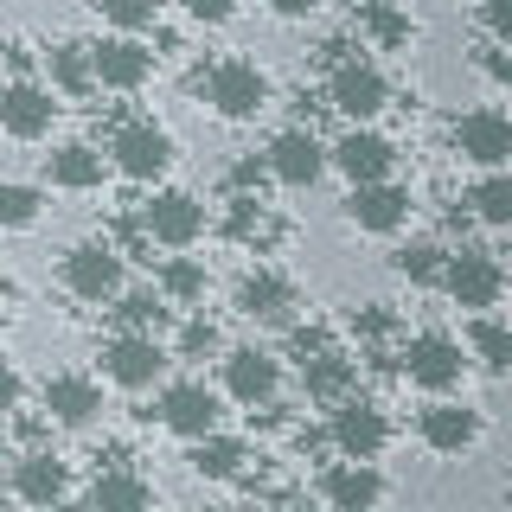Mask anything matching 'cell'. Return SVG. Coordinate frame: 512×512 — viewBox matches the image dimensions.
Returning <instances> with one entry per match:
<instances>
[{
	"mask_svg": "<svg viewBox=\"0 0 512 512\" xmlns=\"http://www.w3.org/2000/svg\"><path fill=\"white\" fill-rule=\"evenodd\" d=\"M474 58H480V71H487L500 90L512 84V58H506V45H500V39H480V52H474Z\"/></svg>",
	"mask_w": 512,
	"mask_h": 512,
	"instance_id": "obj_39",
	"label": "cell"
},
{
	"mask_svg": "<svg viewBox=\"0 0 512 512\" xmlns=\"http://www.w3.org/2000/svg\"><path fill=\"white\" fill-rule=\"evenodd\" d=\"M397 372H404L416 391L442 397V391H455V384L468 378V359H461V340H455V333L423 327V333H410V340H404V352H397Z\"/></svg>",
	"mask_w": 512,
	"mask_h": 512,
	"instance_id": "obj_4",
	"label": "cell"
},
{
	"mask_svg": "<svg viewBox=\"0 0 512 512\" xmlns=\"http://www.w3.org/2000/svg\"><path fill=\"white\" fill-rule=\"evenodd\" d=\"M442 263H448V250L436 244V237H416V244H404V250L391 256V269L404 282H416V288H436L442 282Z\"/></svg>",
	"mask_w": 512,
	"mask_h": 512,
	"instance_id": "obj_33",
	"label": "cell"
},
{
	"mask_svg": "<svg viewBox=\"0 0 512 512\" xmlns=\"http://www.w3.org/2000/svg\"><path fill=\"white\" fill-rule=\"evenodd\" d=\"M480 20H487V39L512 45V0H480Z\"/></svg>",
	"mask_w": 512,
	"mask_h": 512,
	"instance_id": "obj_40",
	"label": "cell"
},
{
	"mask_svg": "<svg viewBox=\"0 0 512 512\" xmlns=\"http://www.w3.org/2000/svg\"><path fill=\"white\" fill-rule=\"evenodd\" d=\"M327 167H340L352 186H359V180H391V167H397V148L378 135L372 122H352L346 135L327 148Z\"/></svg>",
	"mask_w": 512,
	"mask_h": 512,
	"instance_id": "obj_15",
	"label": "cell"
},
{
	"mask_svg": "<svg viewBox=\"0 0 512 512\" xmlns=\"http://www.w3.org/2000/svg\"><path fill=\"white\" fill-rule=\"evenodd\" d=\"M263 180H269V167H263V160H237V167H231V192H263Z\"/></svg>",
	"mask_w": 512,
	"mask_h": 512,
	"instance_id": "obj_41",
	"label": "cell"
},
{
	"mask_svg": "<svg viewBox=\"0 0 512 512\" xmlns=\"http://www.w3.org/2000/svg\"><path fill=\"white\" fill-rule=\"evenodd\" d=\"M122 308H116V320L128 333H167L173 327V308L160 301V288H128V295H116Z\"/></svg>",
	"mask_w": 512,
	"mask_h": 512,
	"instance_id": "obj_32",
	"label": "cell"
},
{
	"mask_svg": "<svg viewBox=\"0 0 512 512\" xmlns=\"http://www.w3.org/2000/svg\"><path fill=\"white\" fill-rule=\"evenodd\" d=\"M352 26H359L378 52H404V45H410V13L397 7V0H359Z\"/></svg>",
	"mask_w": 512,
	"mask_h": 512,
	"instance_id": "obj_27",
	"label": "cell"
},
{
	"mask_svg": "<svg viewBox=\"0 0 512 512\" xmlns=\"http://www.w3.org/2000/svg\"><path fill=\"white\" fill-rule=\"evenodd\" d=\"M0 327H7V314H0Z\"/></svg>",
	"mask_w": 512,
	"mask_h": 512,
	"instance_id": "obj_45",
	"label": "cell"
},
{
	"mask_svg": "<svg viewBox=\"0 0 512 512\" xmlns=\"http://www.w3.org/2000/svg\"><path fill=\"white\" fill-rule=\"evenodd\" d=\"M58 122V103L45 84H32V77H20V84H0V128H7L13 141H45Z\"/></svg>",
	"mask_w": 512,
	"mask_h": 512,
	"instance_id": "obj_18",
	"label": "cell"
},
{
	"mask_svg": "<svg viewBox=\"0 0 512 512\" xmlns=\"http://www.w3.org/2000/svg\"><path fill=\"white\" fill-rule=\"evenodd\" d=\"M103 167L109 160L90 148V141H64V148L45 154V180H52L58 192H96L103 186Z\"/></svg>",
	"mask_w": 512,
	"mask_h": 512,
	"instance_id": "obj_25",
	"label": "cell"
},
{
	"mask_svg": "<svg viewBox=\"0 0 512 512\" xmlns=\"http://www.w3.org/2000/svg\"><path fill=\"white\" fill-rule=\"evenodd\" d=\"M212 352H218V327L205 314H192L180 327V359H212Z\"/></svg>",
	"mask_w": 512,
	"mask_h": 512,
	"instance_id": "obj_36",
	"label": "cell"
},
{
	"mask_svg": "<svg viewBox=\"0 0 512 512\" xmlns=\"http://www.w3.org/2000/svg\"><path fill=\"white\" fill-rule=\"evenodd\" d=\"M45 71H52V90H64V96H90V90H96L90 45H77V39L52 45V52H45Z\"/></svg>",
	"mask_w": 512,
	"mask_h": 512,
	"instance_id": "obj_29",
	"label": "cell"
},
{
	"mask_svg": "<svg viewBox=\"0 0 512 512\" xmlns=\"http://www.w3.org/2000/svg\"><path fill=\"white\" fill-rule=\"evenodd\" d=\"M276 391H282V359H276V352H263V346L224 352V397H231V404L263 410Z\"/></svg>",
	"mask_w": 512,
	"mask_h": 512,
	"instance_id": "obj_11",
	"label": "cell"
},
{
	"mask_svg": "<svg viewBox=\"0 0 512 512\" xmlns=\"http://www.w3.org/2000/svg\"><path fill=\"white\" fill-rule=\"evenodd\" d=\"M327 103L340 109L346 122H378L384 109H391V77H384L372 58H352V52H346V58L327 71Z\"/></svg>",
	"mask_w": 512,
	"mask_h": 512,
	"instance_id": "obj_5",
	"label": "cell"
},
{
	"mask_svg": "<svg viewBox=\"0 0 512 512\" xmlns=\"http://www.w3.org/2000/svg\"><path fill=\"white\" fill-rule=\"evenodd\" d=\"M122 263L128 256L116 244H77V250H64L58 282L71 288L77 301H116L122 295Z\"/></svg>",
	"mask_w": 512,
	"mask_h": 512,
	"instance_id": "obj_8",
	"label": "cell"
},
{
	"mask_svg": "<svg viewBox=\"0 0 512 512\" xmlns=\"http://www.w3.org/2000/svg\"><path fill=\"white\" fill-rule=\"evenodd\" d=\"M71 461L52 455V448H32V455L13 461V500L20 506H64L71 500Z\"/></svg>",
	"mask_w": 512,
	"mask_h": 512,
	"instance_id": "obj_17",
	"label": "cell"
},
{
	"mask_svg": "<svg viewBox=\"0 0 512 512\" xmlns=\"http://www.w3.org/2000/svg\"><path fill=\"white\" fill-rule=\"evenodd\" d=\"M468 218L487 224V231H506L512 224V173L506 167H480V186L468 192Z\"/></svg>",
	"mask_w": 512,
	"mask_h": 512,
	"instance_id": "obj_28",
	"label": "cell"
},
{
	"mask_svg": "<svg viewBox=\"0 0 512 512\" xmlns=\"http://www.w3.org/2000/svg\"><path fill=\"white\" fill-rule=\"evenodd\" d=\"M320 500L333 512H372V506H384V474L372 461H346L340 455L327 474H320Z\"/></svg>",
	"mask_w": 512,
	"mask_h": 512,
	"instance_id": "obj_21",
	"label": "cell"
},
{
	"mask_svg": "<svg viewBox=\"0 0 512 512\" xmlns=\"http://www.w3.org/2000/svg\"><path fill=\"white\" fill-rule=\"evenodd\" d=\"M7 461H13V448H7V429H0V468H7Z\"/></svg>",
	"mask_w": 512,
	"mask_h": 512,
	"instance_id": "obj_44",
	"label": "cell"
},
{
	"mask_svg": "<svg viewBox=\"0 0 512 512\" xmlns=\"http://www.w3.org/2000/svg\"><path fill=\"white\" fill-rule=\"evenodd\" d=\"M237 308L263 327H295V308H301V288L282 276V269H250L237 282Z\"/></svg>",
	"mask_w": 512,
	"mask_h": 512,
	"instance_id": "obj_20",
	"label": "cell"
},
{
	"mask_svg": "<svg viewBox=\"0 0 512 512\" xmlns=\"http://www.w3.org/2000/svg\"><path fill=\"white\" fill-rule=\"evenodd\" d=\"M180 7H186V13H192L199 26H231L244 0H180Z\"/></svg>",
	"mask_w": 512,
	"mask_h": 512,
	"instance_id": "obj_38",
	"label": "cell"
},
{
	"mask_svg": "<svg viewBox=\"0 0 512 512\" xmlns=\"http://www.w3.org/2000/svg\"><path fill=\"white\" fill-rule=\"evenodd\" d=\"M141 231H148V244L192 250L205 237V205L192 199V192H154L148 212H141Z\"/></svg>",
	"mask_w": 512,
	"mask_h": 512,
	"instance_id": "obj_13",
	"label": "cell"
},
{
	"mask_svg": "<svg viewBox=\"0 0 512 512\" xmlns=\"http://www.w3.org/2000/svg\"><path fill=\"white\" fill-rule=\"evenodd\" d=\"M154 288H160L167 308H199V301H205V263H192V256H167L160 276H154Z\"/></svg>",
	"mask_w": 512,
	"mask_h": 512,
	"instance_id": "obj_31",
	"label": "cell"
},
{
	"mask_svg": "<svg viewBox=\"0 0 512 512\" xmlns=\"http://www.w3.org/2000/svg\"><path fill=\"white\" fill-rule=\"evenodd\" d=\"M90 71L103 90H141L154 77V45H141V32H116V39L90 45Z\"/></svg>",
	"mask_w": 512,
	"mask_h": 512,
	"instance_id": "obj_14",
	"label": "cell"
},
{
	"mask_svg": "<svg viewBox=\"0 0 512 512\" xmlns=\"http://www.w3.org/2000/svg\"><path fill=\"white\" fill-rule=\"evenodd\" d=\"M301 384H308V397H314V404H333V397L359 391V365H352L346 352L320 346V352H308V359H301Z\"/></svg>",
	"mask_w": 512,
	"mask_h": 512,
	"instance_id": "obj_26",
	"label": "cell"
},
{
	"mask_svg": "<svg viewBox=\"0 0 512 512\" xmlns=\"http://www.w3.org/2000/svg\"><path fill=\"white\" fill-rule=\"evenodd\" d=\"M109 160H116L122 180L154 186L160 173L173 167V135L160 122H116V135H109Z\"/></svg>",
	"mask_w": 512,
	"mask_h": 512,
	"instance_id": "obj_6",
	"label": "cell"
},
{
	"mask_svg": "<svg viewBox=\"0 0 512 512\" xmlns=\"http://www.w3.org/2000/svg\"><path fill=\"white\" fill-rule=\"evenodd\" d=\"M154 416H160V423H167L180 442H192V436H205V429H218V423H224L218 391H212V384H199V378L167 384V391H160V404H154Z\"/></svg>",
	"mask_w": 512,
	"mask_h": 512,
	"instance_id": "obj_12",
	"label": "cell"
},
{
	"mask_svg": "<svg viewBox=\"0 0 512 512\" xmlns=\"http://www.w3.org/2000/svg\"><path fill=\"white\" fill-rule=\"evenodd\" d=\"M45 212V192L26 186V180H0V231H26V224H39Z\"/></svg>",
	"mask_w": 512,
	"mask_h": 512,
	"instance_id": "obj_34",
	"label": "cell"
},
{
	"mask_svg": "<svg viewBox=\"0 0 512 512\" xmlns=\"http://www.w3.org/2000/svg\"><path fill=\"white\" fill-rule=\"evenodd\" d=\"M276 20H308V13H320V0H263Z\"/></svg>",
	"mask_w": 512,
	"mask_h": 512,
	"instance_id": "obj_43",
	"label": "cell"
},
{
	"mask_svg": "<svg viewBox=\"0 0 512 512\" xmlns=\"http://www.w3.org/2000/svg\"><path fill=\"white\" fill-rule=\"evenodd\" d=\"M448 148H455L468 167H506L512 160V116L506 109H468L448 128Z\"/></svg>",
	"mask_w": 512,
	"mask_h": 512,
	"instance_id": "obj_9",
	"label": "cell"
},
{
	"mask_svg": "<svg viewBox=\"0 0 512 512\" xmlns=\"http://www.w3.org/2000/svg\"><path fill=\"white\" fill-rule=\"evenodd\" d=\"M90 13L103 26H116V32H148L154 13H160V0H90Z\"/></svg>",
	"mask_w": 512,
	"mask_h": 512,
	"instance_id": "obj_35",
	"label": "cell"
},
{
	"mask_svg": "<svg viewBox=\"0 0 512 512\" xmlns=\"http://www.w3.org/2000/svg\"><path fill=\"white\" fill-rule=\"evenodd\" d=\"M84 500H90L96 512H148V506H154V480H141L135 468L109 461V468H96V480H90Z\"/></svg>",
	"mask_w": 512,
	"mask_h": 512,
	"instance_id": "obj_23",
	"label": "cell"
},
{
	"mask_svg": "<svg viewBox=\"0 0 512 512\" xmlns=\"http://www.w3.org/2000/svg\"><path fill=\"white\" fill-rule=\"evenodd\" d=\"M39 397H45V410H52V423H64V429H90L96 416H103V384L84 378V372H52Z\"/></svg>",
	"mask_w": 512,
	"mask_h": 512,
	"instance_id": "obj_22",
	"label": "cell"
},
{
	"mask_svg": "<svg viewBox=\"0 0 512 512\" xmlns=\"http://www.w3.org/2000/svg\"><path fill=\"white\" fill-rule=\"evenodd\" d=\"M391 327H397V314L384 308V301H365V308H352V333H365V340H384Z\"/></svg>",
	"mask_w": 512,
	"mask_h": 512,
	"instance_id": "obj_37",
	"label": "cell"
},
{
	"mask_svg": "<svg viewBox=\"0 0 512 512\" xmlns=\"http://www.w3.org/2000/svg\"><path fill=\"white\" fill-rule=\"evenodd\" d=\"M436 288L455 301V308L487 314V308H500V295H506V263L493 250H480V244H461V250H448Z\"/></svg>",
	"mask_w": 512,
	"mask_h": 512,
	"instance_id": "obj_2",
	"label": "cell"
},
{
	"mask_svg": "<svg viewBox=\"0 0 512 512\" xmlns=\"http://www.w3.org/2000/svg\"><path fill=\"white\" fill-rule=\"evenodd\" d=\"M468 352L480 365H487L493 378H506L512 372V327L506 320H493V308L487 314H474V327H468Z\"/></svg>",
	"mask_w": 512,
	"mask_h": 512,
	"instance_id": "obj_30",
	"label": "cell"
},
{
	"mask_svg": "<svg viewBox=\"0 0 512 512\" xmlns=\"http://www.w3.org/2000/svg\"><path fill=\"white\" fill-rule=\"evenodd\" d=\"M167 346H160V333H116V340H103V378L122 384V391H148V384H160V372H167Z\"/></svg>",
	"mask_w": 512,
	"mask_h": 512,
	"instance_id": "obj_7",
	"label": "cell"
},
{
	"mask_svg": "<svg viewBox=\"0 0 512 512\" xmlns=\"http://www.w3.org/2000/svg\"><path fill=\"white\" fill-rule=\"evenodd\" d=\"M416 442L429 448V455H468V448L480 442V410L455 404V397H436L423 416H416Z\"/></svg>",
	"mask_w": 512,
	"mask_h": 512,
	"instance_id": "obj_16",
	"label": "cell"
},
{
	"mask_svg": "<svg viewBox=\"0 0 512 512\" xmlns=\"http://www.w3.org/2000/svg\"><path fill=\"white\" fill-rule=\"evenodd\" d=\"M244 461H250L244 436H224V429H205V436L186 442V468L199 474V480H237V474H244Z\"/></svg>",
	"mask_w": 512,
	"mask_h": 512,
	"instance_id": "obj_24",
	"label": "cell"
},
{
	"mask_svg": "<svg viewBox=\"0 0 512 512\" xmlns=\"http://www.w3.org/2000/svg\"><path fill=\"white\" fill-rule=\"evenodd\" d=\"M327 442H333V455H346V461H378L384 448H391V416H384L378 397L346 391V397H333Z\"/></svg>",
	"mask_w": 512,
	"mask_h": 512,
	"instance_id": "obj_3",
	"label": "cell"
},
{
	"mask_svg": "<svg viewBox=\"0 0 512 512\" xmlns=\"http://www.w3.org/2000/svg\"><path fill=\"white\" fill-rule=\"evenodd\" d=\"M20 397H26V384H20V372H13V365L0 359V416H7V410H20Z\"/></svg>",
	"mask_w": 512,
	"mask_h": 512,
	"instance_id": "obj_42",
	"label": "cell"
},
{
	"mask_svg": "<svg viewBox=\"0 0 512 512\" xmlns=\"http://www.w3.org/2000/svg\"><path fill=\"white\" fill-rule=\"evenodd\" d=\"M263 167H269V180H276V186L308 192V186L320 180V173H327V141H320L314 128H282V135L269 141Z\"/></svg>",
	"mask_w": 512,
	"mask_h": 512,
	"instance_id": "obj_10",
	"label": "cell"
},
{
	"mask_svg": "<svg viewBox=\"0 0 512 512\" xmlns=\"http://www.w3.org/2000/svg\"><path fill=\"white\" fill-rule=\"evenodd\" d=\"M192 90H199L224 122H256L269 109V77L256 71L250 58H218V64H205V71H192Z\"/></svg>",
	"mask_w": 512,
	"mask_h": 512,
	"instance_id": "obj_1",
	"label": "cell"
},
{
	"mask_svg": "<svg viewBox=\"0 0 512 512\" xmlns=\"http://www.w3.org/2000/svg\"><path fill=\"white\" fill-rule=\"evenodd\" d=\"M404 218H410V192L397 180H359L346 192V224H359L372 237H391Z\"/></svg>",
	"mask_w": 512,
	"mask_h": 512,
	"instance_id": "obj_19",
	"label": "cell"
}]
</instances>
